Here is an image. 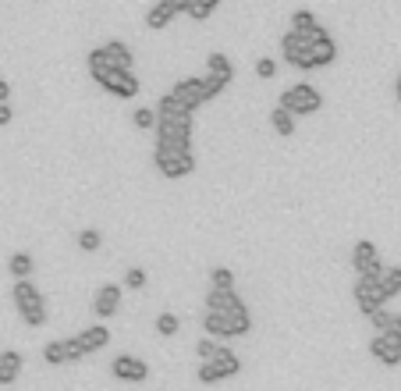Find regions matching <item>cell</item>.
I'll return each instance as SVG.
<instances>
[{"instance_id": "1", "label": "cell", "mask_w": 401, "mask_h": 391, "mask_svg": "<svg viewBox=\"0 0 401 391\" xmlns=\"http://www.w3.org/2000/svg\"><path fill=\"white\" fill-rule=\"evenodd\" d=\"M157 111V142H178V146H192V111L174 104L171 93L160 96Z\"/></svg>"}, {"instance_id": "2", "label": "cell", "mask_w": 401, "mask_h": 391, "mask_svg": "<svg viewBox=\"0 0 401 391\" xmlns=\"http://www.w3.org/2000/svg\"><path fill=\"white\" fill-rule=\"evenodd\" d=\"M196 153H192V146H178V142H157L153 146V168L163 175V178H171V181H178V178H188L196 171Z\"/></svg>"}, {"instance_id": "3", "label": "cell", "mask_w": 401, "mask_h": 391, "mask_svg": "<svg viewBox=\"0 0 401 391\" xmlns=\"http://www.w3.org/2000/svg\"><path fill=\"white\" fill-rule=\"evenodd\" d=\"M11 302L18 306V317H22V324L25 327H43L47 324V299H43V292L29 281V278H22V281H14V288H11Z\"/></svg>"}, {"instance_id": "4", "label": "cell", "mask_w": 401, "mask_h": 391, "mask_svg": "<svg viewBox=\"0 0 401 391\" xmlns=\"http://www.w3.org/2000/svg\"><path fill=\"white\" fill-rule=\"evenodd\" d=\"M203 331L209 338H242L252 331V313L242 310V313H203Z\"/></svg>"}, {"instance_id": "5", "label": "cell", "mask_w": 401, "mask_h": 391, "mask_svg": "<svg viewBox=\"0 0 401 391\" xmlns=\"http://www.w3.org/2000/svg\"><path fill=\"white\" fill-rule=\"evenodd\" d=\"M277 107H284L295 118H299V114H316V111L323 107V93L316 89V86H309V82H295V86H288L281 93Z\"/></svg>"}, {"instance_id": "6", "label": "cell", "mask_w": 401, "mask_h": 391, "mask_svg": "<svg viewBox=\"0 0 401 391\" xmlns=\"http://www.w3.org/2000/svg\"><path fill=\"white\" fill-rule=\"evenodd\" d=\"M238 374H242V359H238L235 353H231L227 345H217V356L196 370L199 384H220V381H227V377H238Z\"/></svg>"}, {"instance_id": "7", "label": "cell", "mask_w": 401, "mask_h": 391, "mask_svg": "<svg viewBox=\"0 0 401 391\" xmlns=\"http://www.w3.org/2000/svg\"><path fill=\"white\" fill-rule=\"evenodd\" d=\"M309 50H306V65L302 71H316V68H327L337 60V43H334V36L323 29V25H316L309 36Z\"/></svg>"}, {"instance_id": "8", "label": "cell", "mask_w": 401, "mask_h": 391, "mask_svg": "<svg viewBox=\"0 0 401 391\" xmlns=\"http://www.w3.org/2000/svg\"><path fill=\"white\" fill-rule=\"evenodd\" d=\"M96 82H100V86L107 89L111 96H117V100H135L139 89H142L139 75H135V71H121V68H107Z\"/></svg>"}, {"instance_id": "9", "label": "cell", "mask_w": 401, "mask_h": 391, "mask_svg": "<svg viewBox=\"0 0 401 391\" xmlns=\"http://www.w3.org/2000/svg\"><path fill=\"white\" fill-rule=\"evenodd\" d=\"M352 271H355L358 278H380V274H384L380 253H376V245H373L369 238L355 242V249H352Z\"/></svg>"}, {"instance_id": "10", "label": "cell", "mask_w": 401, "mask_h": 391, "mask_svg": "<svg viewBox=\"0 0 401 391\" xmlns=\"http://www.w3.org/2000/svg\"><path fill=\"white\" fill-rule=\"evenodd\" d=\"M352 299H355V306L363 313H373V310H380V306L387 302L384 292H380V278H358L352 284Z\"/></svg>"}, {"instance_id": "11", "label": "cell", "mask_w": 401, "mask_h": 391, "mask_svg": "<svg viewBox=\"0 0 401 391\" xmlns=\"http://www.w3.org/2000/svg\"><path fill=\"white\" fill-rule=\"evenodd\" d=\"M111 374L117 381H124V384H142L146 377H150V366H146V359H139V356H114Z\"/></svg>"}, {"instance_id": "12", "label": "cell", "mask_w": 401, "mask_h": 391, "mask_svg": "<svg viewBox=\"0 0 401 391\" xmlns=\"http://www.w3.org/2000/svg\"><path fill=\"white\" fill-rule=\"evenodd\" d=\"M206 310L209 313H242L245 310V302H242V295L235 292V288H209L206 292Z\"/></svg>"}, {"instance_id": "13", "label": "cell", "mask_w": 401, "mask_h": 391, "mask_svg": "<svg viewBox=\"0 0 401 391\" xmlns=\"http://www.w3.org/2000/svg\"><path fill=\"white\" fill-rule=\"evenodd\" d=\"M171 96H174V104L185 107V111H196V107L206 104V100H203V82H199V78H181V82H174Z\"/></svg>"}, {"instance_id": "14", "label": "cell", "mask_w": 401, "mask_h": 391, "mask_svg": "<svg viewBox=\"0 0 401 391\" xmlns=\"http://www.w3.org/2000/svg\"><path fill=\"white\" fill-rule=\"evenodd\" d=\"M306 50H309V39H306V36L291 32V29L281 36V57L288 60L291 68H299V71H302V65H306Z\"/></svg>"}, {"instance_id": "15", "label": "cell", "mask_w": 401, "mask_h": 391, "mask_svg": "<svg viewBox=\"0 0 401 391\" xmlns=\"http://www.w3.org/2000/svg\"><path fill=\"white\" fill-rule=\"evenodd\" d=\"M369 356L384 366H401V348L394 345V338L384 331V335H373L369 338Z\"/></svg>"}, {"instance_id": "16", "label": "cell", "mask_w": 401, "mask_h": 391, "mask_svg": "<svg viewBox=\"0 0 401 391\" xmlns=\"http://www.w3.org/2000/svg\"><path fill=\"white\" fill-rule=\"evenodd\" d=\"M93 310L100 320H107L121 310V284H103L96 288V299H93Z\"/></svg>"}, {"instance_id": "17", "label": "cell", "mask_w": 401, "mask_h": 391, "mask_svg": "<svg viewBox=\"0 0 401 391\" xmlns=\"http://www.w3.org/2000/svg\"><path fill=\"white\" fill-rule=\"evenodd\" d=\"M75 342L82 345V353L86 356H93V353H100V348L111 345V327L107 324H93V327H86V331H78Z\"/></svg>"}, {"instance_id": "18", "label": "cell", "mask_w": 401, "mask_h": 391, "mask_svg": "<svg viewBox=\"0 0 401 391\" xmlns=\"http://www.w3.org/2000/svg\"><path fill=\"white\" fill-rule=\"evenodd\" d=\"M100 50H103V57H107V65H111V68L135 71V57H132L128 43H121V39H111V43H103Z\"/></svg>"}, {"instance_id": "19", "label": "cell", "mask_w": 401, "mask_h": 391, "mask_svg": "<svg viewBox=\"0 0 401 391\" xmlns=\"http://www.w3.org/2000/svg\"><path fill=\"white\" fill-rule=\"evenodd\" d=\"M22 366H25V356L18 348H4L0 353V388H11L18 374H22Z\"/></svg>"}, {"instance_id": "20", "label": "cell", "mask_w": 401, "mask_h": 391, "mask_svg": "<svg viewBox=\"0 0 401 391\" xmlns=\"http://www.w3.org/2000/svg\"><path fill=\"white\" fill-rule=\"evenodd\" d=\"M174 18H178V11H174L171 0H157V4L146 11V25L150 29H167V25H174Z\"/></svg>"}, {"instance_id": "21", "label": "cell", "mask_w": 401, "mask_h": 391, "mask_svg": "<svg viewBox=\"0 0 401 391\" xmlns=\"http://www.w3.org/2000/svg\"><path fill=\"white\" fill-rule=\"evenodd\" d=\"M206 75H214V78L224 82V86H231V82H235V65H231L224 54H209L206 57Z\"/></svg>"}, {"instance_id": "22", "label": "cell", "mask_w": 401, "mask_h": 391, "mask_svg": "<svg viewBox=\"0 0 401 391\" xmlns=\"http://www.w3.org/2000/svg\"><path fill=\"white\" fill-rule=\"evenodd\" d=\"M8 271H11V278H14V281L32 278V271H36V260H32V253H11V260H8Z\"/></svg>"}, {"instance_id": "23", "label": "cell", "mask_w": 401, "mask_h": 391, "mask_svg": "<svg viewBox=\"0 0 401 391\" xmlns=\"http://www.w3.org/2000/svg\"><path fill=\"white\" fill-rule=\"evenodd\" d=\"M270 129L277 132L281 139H291L295 135V114H288L284 107H273L270 111Z\"/></svg>"}, {"instance_id": "24", "label": "cell", "mask_w": 401, "mask_h": 391, "mask_svg": "<svg viewBox=\"0 0 401 391\" xmlns=\"http://www.w3.org/2000/svg\"><path fill=\"white\" fill-rule=\"evenodd\" d=\"M380 292H384L387 302L394 295H401V267H384V274H380Z\"/></svg>"}, {"instance_id": "25", "label": "cell", "mask_w": 401, "mask_h": 391, "mask_svg": "<svg viewBox=\"0 0 401 391\" xmlns=\"http://www.w3.org/2000/svg\"><path fill=\"white\" fill-rule=\"evenodd\" d=\"M43 359H47V366H65V363H68V342H65V338L47 342V345H43Z\"/></svg>"}, {"instance_id": "26", "label": "cell", "mask_w": 401, "mask_h": 391, "mask_svg": "<svg viewBox=\"0 0 401 391\" xmlns=\"http://www.w3.org/2000/svg\"><path fill=\"white\" fill-rule=\"evenodd\" d=\"M316 25H320V22H316V14L306 11V8H299V11L291 14V22H288V29H291V32H299V36H309Z\"/></svg>"}, {"instance_id": "27", "label": "cell", "mask_w": 401, "mask_h": 391, "mask_svg": "<svg viewBox=\"0 0 401 391\" xmlns=\"http://www.w3.org/2000/svg\"><path fill=\"white\" fill-rule=\"evenodd\" d=\"M220 8V0H188V8H185V14L192 18V22H206L209 14H214Z\"/></svg>"}, {"instance_id": "28", "label": "cell", "mask_w": 401, "mask_h": 391, "mask_svg": "<svg viewBox=\"0 0 401 391\" xmlns=\"http://www.w3.org/2000/svg\"><path fill=\"white\" fill-rule=\"evenodd\" d=\"M132 125H135L139 132H153V129H157V111H153V107H135V111H132Z\"/></svg>"}, {"instance_id": "29", "label": "cell", "mask_w": 401, "mask_h": 391, "mask_svg": "<svg viewBox=\"0 0 401 391\" xmlns=\"http://www.w3.org/2000/svg\"><path fill=\"white\" fill-rule=\"evenodd\" d=\"M178 331H181V320H178L174 313H160V317H157V335H160V338H174Z\"/></svg>"}, {"instance_id": "30", "label": "cell", "mask_w": 401, "mask_h": 391, "mask_svg": "<svg viewBox=\"0 0 401 391\" xmlns=\"http://www.w3.org/2000/svg\"><path fill=\"white\" fill-rule=\"evenodd\" d=\"M100 245H103V235H100L96 228H82V232H78V249H82V253H96Z\"/></svg>"}, {"instance_id": "31", "label": "cell", "mask_w": 401, "mask_h": 391, "mask_svg": "<svg viewBox=\"0 0 401 391\" xmlns=\"http://www.w3.org/2000/svg\"><path fill=\"white\" fill-rule=\"evenodd\" d=\"M86 68H89V75L93 78H100L103 71H107L111 65H107V57H103V50L96 47V50H89V57H86Z\"/></svg>"}, {"instance_id": "32", "label": "cell", "mask_w": 401, "mask_h": 391, "mask_svg": "<svg viewBox=\"0 0 401 391\" xmlns=\"http://www.w3.org/2000/svg\"><path fill=\"white\" fill-rule=\"evenodd\" d=\"M199 82H203V100H206V104H209V100H217V96L227 89L224 82H220V78H214V75H203Z\"/></svg>"}, {"instance_id": "33", "label": "cell", "mask_w": 401, "mask_h": 391, "mask_svg": "<svg viewBox=\"0 0 401 391\" xmlns=\"http://www.w3.org/2000/svg\"><path fill=\"white\" fill-rule=\"evenodd\" d=\"M209 288H235V274L227 271V267H214V274H209Z\"/></svg>"}, {"instance_id": "34", "label": "cell", "mask_w": 401, "mask_h": 391, "mask_svg": "<svg viewBox=\"0 0 401 391\" xmlns=\"http://www.w3.org/2000/svg\"><path fill=\"white\" fill-rule=\"evenodd\" d=\"M366 317H369V324L376 327V335H384L387 327H391V317H394V313H391V310H384V306H380V310H373V313H366Z\"/></svg>"}, {"instance_id": "35", "label": "cell", "mask_w": 401, "mask_h": 391, "mask_svg": "<svg viewBox=\"0 0 401 391\" xmlns=\"http://www.w3.org/2000/svg\"><path fill=\"white\" fill-rule=\"evenodd\" d=\"M196 356H199V363H209V359L217 356V342L214 338H199L196 342Z\"/></svg>"}, {"instance_id": "36", "label": "cell", "mask_w": 401, "mask_h": 391, "mask_svg": "<svg viewBox=\"0 0 401 391\" xmlns=\"http://www.w3.org/2000/svg\"><path fill=\"white\" fill-rule=\"evenodd\" d=\"M124 288H132V292L146 288V271H142V267H132V271L124 274Z\"/></svg>"}, {"instance_id": "37", "label": "cell", "mask_w": 401, "mask_h": 391, "mask_svg": "<svg viewBox=\"0 0 401 391\" xmlns=\"http://www.w3.org/2000/svg\"><path fill=\"white\" fill-rule=\"evenodd\" d=\"M256 75L260 78H273V75H277V60H273V57H260L256 60Z\"/></svg>"}, {"instance_id": "38", "label": "cell", "mask_w": 401, "mask_h": 391, "mask_svg": "<svg viewBox=\"0 0 401 391\" xmlns=\"http://www.w3.org/2000/svg\"><path fill=\"white\" fill-rule=\"evenodd\" d=\"M68 342V363H78V359H86V353H82V345L75 338H65Z\"/></svg>"}, {"instance_id": "39", "label": "cell", "mask_w": 401, "mask_h": 391, "mask_svg": "<svg viewBox=\"0 0 401 391\" xmlns=\"http://www.w3.org/2000/svg\"><path fill=\"white\" fill-rule=\"evenodd\" d=\"M14 121V111H11V104H0V129L4 125H11Z\"/></svg>"}, {"instance_id": "40", "label": "cell", "mask_w": 401, "mask_h": 391, "mask_svg": "<svg viewBox=\"0 0 401 391\" xmlns=\"http://www.w3.org/2000/svg\"><path fill=\"white\" fill-rule=\"evenodd\" d=\"M11 96V82H4V75H0V104H8Z\"/></svg>"}, {"instance_id": "41", "label": "cell", "mask_w": 401, "mask_h": 391, "mask_svg": "<svg viewBox=\"0 0 401 391\" xmlns=\"http://www.w3.org/2000/svg\"><path fill=\"white\" fill-rule=\"evenodd\" d=\"M387 331H391V335H401V313L391 317V327H387Z\"/></svg>"}, {"instance_id": "42", "label": "cell", "mask_w": 401, "mask_h": 391, "mask_svg": "<svg viewBox=\"0 0 401 391\" xmlns=\"http://www.w3.org/2000/svg\"><path fill=\"white\" fill-rule=\"evenodd\" d=\"M394 96H398V104H401V82H394Z\"/></svg>"}, {"instance_id": "43", "label": "cell", "mask_w": 401, "mask_h": 391, "mask_svg": "<svg viewBox=\"0 0 401 391\" xmlns=\"http://www.w3.org/2000/svg\"><path fill=\"white\" fill-rule=\"evenodd\" d=\"M387 335H391V331H387ZM391 338H394V345H398V348H401V335H391Z\"/></svg>"}, {"instance_id": "44", "label": "cell", "mask_w": 401, "mask_h": 391, "mask_svg": "<svg viewBox=\"0 0 401 391\" xmlns=\"http://www.w3.org/2000/svg\"><path fill=\"white\" fill-rule=\"evenodd\" d=\"M398 82H401V71H398Z\"/></svg>"}]
</instances>
